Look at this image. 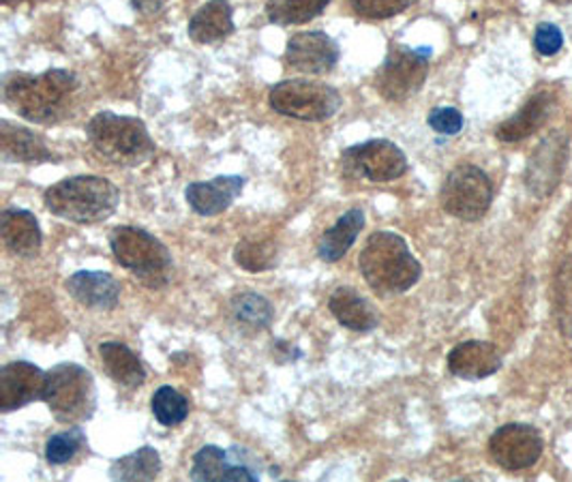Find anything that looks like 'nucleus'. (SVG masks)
I'll return each mask as SVG.
<instances>
[{"instance_id":"nucleus-18","label":"nucleus","mask_w":572,"mask_h":482,"mask_svg":"<svg viewBox=\"0 0 572 482\" xmlns=\"http://www.w3.org/2000/svg\"><path fill=\"white\" fill-rule=\"evenodd\" d=\"M64 288L73 301L93 311H112L120 301V284L104 270H78L64 281Z\"/></svg>"},{"instance_id":"nucleus-29","label":"nucleus","mask_w":572,"mask_h":482,"mask_svg":"<svg viewBox=\"0 0 572 482\" xmlns=\"http://www.w3.org/2000/svg\"><path fill=\"white\" fill-rule=\"evenodd\" d=\"M234 262L249 273L273 270L279 264V246L271 239H245L234 249Z\"/></svg>"},{"instance_id":"nucleus-26","label":"nucleus","mask_w":572,"mask_h":482,"mask_svg":"<svg viewBox=\"0 0 572 482\" xmlns=\"http://www.w3.org/2000/svg\"><path fill=\"white\" fill-rule=\"evenodd\" d=\"M162 474V455L153 446H142L116 459L108 472L112 481H155Z\"/></svg>"},{"instance_id":"nucleus-31","label":"nucleus","mask_w":572,"mask_h":482,"mask_svg":"<svg viewBox=\"0 0 572 482\" xmlns=\"http://www.w3.org/2000/svg\"><path fill=\"white\" fill-rule=\"evenodd\" d=\"M553 313L560 326V333L572 341V255H569L553 281Z\"/></svg>"},{"instance_id":"nucleus-24","label":"nucleus","mask_w":572,"mask_h":482,"mask_svg":"<svg viewBox=\"0 0 572 482\" xmlns=\"http://www.w3.org/2000/svg\"><path fill=\"white\" fill-rule=\"evenodd\" d=\"M99 357L106 373L116 384L124 388H140L146 382V366L142 359L122 341H104L99 346Z\"/></svg>"},{"instance_id":"nucleus-23","label":"nucleus","mask_w":572,"mask_h":482,"mask_svg":"<svg viewBox=\"0 0 572 482\" xmlns=\"http://www.w3.org/2000/svg\"><path fill=\"white\" fill-rule=\"evenodd\" d=\"M365 228V210L360 206L349 208L333 228H329L318 242V257L326 264H335L354 246L358 234Z\"/></svg>"},{"instance_id":"nucleus-33","label":"nucleus","mask_w":572,"mask_h":482,"mask_svg":"<svg viewBox=\"0 0 572 482\" xmlns=\"http://www.w3.org/2000/svg\"><path fill=\"white\" fill-rule=\"evenodd\" d=\"M418 0H349L354 13L362 20H391L407 11Z\"/></svg>"},{"instance_id":"nucleus-39","label":"nucleus","mask_w":572,"mask_h":482,"mask_svg":"<svg viewBox=\"0 0 572 482\" xmlns=\"http://www.w3.org/2000/svg\"><path fill=\"white\" fill-rule=\"evenodd\" d=\"M11 2H20V0H4V4H11Z\"/></svg>"},{"instance_id":"nucleus-20","label":"nucleus","mask_w":572,"mask_h":482,"mask_svg":"<svg viewBox=\"0 0 572 482\" xmlns=\"http://www.w3.org/2000/svg\"><path fill=\"white\" fill-rule=\"evenodd\" d=\"M231 33H234V11L228 0H208L191 15L187 24L189 39L202 46L224 41Z\"/></svg>"},{"instance_id":"nucleus-38","label":"nucleus","mask_w":572,"mask_h":482,"mask_svg":"<svg viewBox=\"0 0 572 482\" xmlns=\"http://www.w3.org/2000/svg\"><path fill=\"white\" fill-rule=\"evenodd\" d=\"M549 2H556V4H564V2H571V0H549Z\"/></svg>"},{"instance_id":"nucleus-14","label":"nucleus","mask_w":572,"mask_h":482,"mask_svg":"<svg viewBox=\"0 0 572 482\" xmlns=\"http://www.w3.org/2000/svg\"><path fill=\"white\" fill-rule=\"evenodd\" d=\"M339 44L324 31H305L287 39L286 62L307 75H322L339 62Z\"/></svg>"},{"instance_id":"nucleus-1","label":"nucleus","mask_w":572,"mask_h":482,"mask_svg":"<svg viewBox=\"0 0 572 482\" xmlns=\"http://www.w3.org/2000/svg\"><path fill=\"white\" fill-rule=\"evenodd\" d=\"M80 93V80L69 69H48L44 73L13 71L2 77V101L20 119L35 124L64 121Z\"/></svg>"},{"instance_id":"nucleus-3","label":"nucleus","mask_w":572,"mask_h":482,"mask_svg":"<svg viewBox=\"0 0 572 482\" xmlns=\"http://www.w3.org/2000/svg\"><path fill=\"white\" fill-rule=\"evenodd\" d=\"M44 204L58 219L95 226L115 215L120 191L104 177H69L46 189Z\"/></svg>"},{"instance_id":"nucleus-28","label":"nucleus","mask_w":572,"mask_h":482,"mask_svg":"<svg viewBox=\"0 0 572 482\" xmlns=\"http://www.w3.org/2000/svg\"><path fill=\"white\" fill-rule=\"evenodd\" d=\"M331 0H269L266 15L277 26H300L322 15Z\"/></svg>"},{"instance_id":"nucleus-16","label":"nucleus","mask_w":572,"mask_h":482,"mask_svg":"<svg viewBox=\"0 0 572 482\" xmlns=\"http://www.w3.org/2000/svg\"><path fill=\"white\" fill-rule=\"evenodd\" d=\"M502 354L500 350L489 341H461L446 359V366L451 375L467 382H478L496 375L502 369Z\"/></svg>"},{"instance_id":"nucleus-12","label":"nucleus","mask_w":572,"mask_h":482,"mask_svg":"<svg viewBox=\"0 0 572 482\" xmlns=\"http://www.w3.org/2000/svg\"><path fill=\"white\" fill-rule=\"evenodd\" d=\"M571 144L564 133L547 135L532 153L525 168V186L536 197H549L569 166Z\"/></svg>"},{"instance_id":"nucleus-37","label":"nucleus","mask_w":572,"mask_h":482,"mask_svg":"<svg viewBox=\"0 0 572 482\" xmlns=\"http://www.w3.org/2000/svg\"><path fill=\"white\" fill-rule=\"evenodd\" d=\"M129 2L142 15H155L164 9V0H129Z\"/></svg>"},{"instance_id":"nucleus-11","label":"nucleus","mask_w":572,"mask_h":482,"mask_svg":"<svg viewBox=\"0 0 572 482\" xmlns=\"http://www.w3.org/2000/svg\"><path fill=\"white\" fill-rule=\"evenodd\" d=\"M545 439L532 424L509 422L489 437L491 459L507 472H521L536 466L543 457Z\"/></svg>"},{"instance_id":"nucleus-30","label":"nucleus","mask_w":572,"mask_h":482,"mask_svg":"<svg viewBox=\"0 0 572 482\" xmlns=\"http://www.w3.org/2000/svg\"><path fill=\"white\" fill-rule=\"evenodd\" d=\"M88 446V437L80 424H71L69 429L55 433L46 442V461L50 466H67Z\"/></svg>"},{"instance_id":"nucleus-32","label":"nucleus","mask_w":572,"mask_h":482,"mask_svg":"<svg viewBox=\"0 0 572 482\" xmlns=\"http://www.w3.org/2000/svg\"><path fill=\"white\" fill-rule=\"evenodd\" d=\"M151 412L164 426H178L189 417V399L172 386H162L151 397Z\"/></svg>"},{"instance_id":"nucleus-34","label":"nucleus","mask_w":572,"mask_h":482,"mask_svg":"<svg viewBox=\"0 0 572 482\" xmlns=\"http://www.w3.org/2000/svg\"><path fill=\"white\" fill-rule=\"evenodd\" d=\"M564 48V35L556 24L543 22L534 31V50L540 57H553Z\"/></svg>"},{"instance_id":"nucleus-4","label":"nucleus","mask_w":572,"mask_h":482,"mask_svg":"<svg viewBox=\"0 0 572 482\" xmlns=\"http://www.w3.org/2000/svg\"><path fill=\"white\" fill-rule=\"evenodd\" d=\"M91 146L110 164L120 168H138L153 159L157 144L142 119L99 112L86 122Z\"/></svg>"},{"instance_id":"nucleus-8","label":"nucleus","mask_w":572,"mask_h":482,"mask_svg":"<svg viewBox=\"0 0 572 482\" xmlns=\"http://www.w3.org/2000/svg\"><path fill=\"white\" fill-rule=\"evenodd\" d=\"M431 57V48H409L403 44H391L386 59L376 73V91L391 104L407 101L425 86Z\"/></svg>"},{"instance_id":"nucleus-5","label":"nucleus","mask_w":572,"mask_h":482,"mask_svg":"<svg viewBox=\"0 0 572 482\" xmlns=\"http://www.w3.org/2000/svg\"><path fill=\"white\" fill-rule=\"evenodd\" d=\"M110 249L118 266L129 270L142 286L162 290L172 281V253L151 232L135 226H118L110 232Z\"/></svg>"},{"instance_id":"nucleus-35","label":"nucleus","mask_w":572,"mask_h":482,"mask_svg":"<svg viewBox=\"0 0 572 482\" xmlns=\"http://www.w3.org/2000/svg\"><path fill=\"white\" fill-rule=\"evenodd\" d=\"M429 126L442 135H457L465 126V119L457 108H433L427 117Z\"/></svg>"},{"instance_id":"nucleus-36","label":"nucleus","mask_w":572,"mask_h":482,"mask_svg":"<svg viewBox=\"0 0 572 482\" xmlns=\"http://www.w3.org/2000/svg\"><path fill=\"white\" fill-rule=\"evenodd\" d=\"M271 352H273V359L282 362V364L302 359V350L296 344H289V341H284V339H275L273 346H271Z\"/></svg>"},{"instance_id":"nucleus-10","label":"nucleus","mask_w":572,"mask_h":482,"mask_svg":"<svg viewBox=\"0 0 572 482\" xmlns=\"http://www.w3.org/2000/svg\"><path fill=\"white\" fill-rule=\"evenodd\" d=\"M405 153L391 140H367L342 153V172L347 179L369 182H393L407 172Z\"/></svg>"},{"instance_id":"nucleus-17","label":"nucleus","mask_w":572,"mask_h":482,"mask_svg":"<svg viewBox=\"0 0 572 482\" xmlns=\"http://www.w3.org/2000/svg\"><path fill=\"white\" fill-rule=\"evenodd\" d=\"M245 182V177L238 174L215 177L213 181L206 182H191L184 189V200L195 215L217 217L236 202V197L242 193Z\"/></svg>"},{"instance_id":"nucleus-25","label":"nucleus","mask_w":572,"mask_h":482,"mask_svg":"<svg viewBox=\"0 0 572 482\" xmlns=\"http://www.w3.org/2000/svg\"><path fill=\"white\" fill-rule=\"evenodd\" d=\"M229 311H231L236 324L245 330H251V333L266 330L275 320L273 302L269 301L266 297L253 292V290L238 292L229 302Z\"/></svg>"},{"instance_id":"nucleus-21","label":"nucleus","mask_w":572,"mask_h":482,"mask_svg":"<svg viewBox=\"0 0 572 482\" xmlns=\"http://www.w3.org/2000/svg\"><path fill=\"white\" fill-rule=\"evenodd\" d=\"M329 309L347 330L365 335L380 326V315L373 309V304L360 297L354 288H337L329 299Z\"/></svg>"},{"instance_id":"nucleus-19","label":"nucleus","mask_w":572,"mask_h":482,"mask_svg":"<svg viewBox=\"0 0 572 482\" xmlns=\"http://www.w3.org/2000/svg\"><path fill=\"white\" fill-rule=\"evenodd\" d=\"M0 237L11 253L24 260L39 255L44 234L37 217L24 208H4L0 213Z\"/></svg>"},{"instance_id":"nucleus-27","label":"nucleus","mask_w":572,"mask_h":482,"mask_svg":"<svg viewBox=\"0 0 572 482\" xmlns=\"http://www.w3.org/2000/svg\"><path fill=\"white\" fill-rule=\"evenodd\" d=\"M234 463H236V459H234L231 448L224 450L215 444H206L193 455V466H191L189 479L208 482L229 481Z\"/></svg>"},{"instance_id":"nucleus-9","label":"nucleus","mask_w":572,"mask_h":482,"mask_svg":"<svg viewBox=\"0 0 572 482\" xmlns=\"http://www.w3.org/2000/svg\"><path fill=\"white\" fill-rule=\"evenodd\" d=\"M493 182L476 166L463 164L442 184L440 204L442 208L461 221H480L493 204Z\"/></svg>"},{"instance_id":"nucleus-15","label":"nucleus","mask_w":572,"mask_h":482,"mask_svg":"<svg viewBox=\"0 0 572 482\" xmlns=\"http://www.w3.org/2000/svg\"><path fill=\"white\" fill-rule=\"evenodd\" d=\"M0 157L4 164H57L46 137L24 124L0 121Z\"/></svg>"},{"instance_id":"nucleus-7","label":"nucleus","mask_w":572,"mask_h":482,"mask_svg":"<svg viewBox=\"0 0 572 482\" xmlns=\"http://www.w3.org/2000/svg\"><path fill=\"white\" fill-rule=\"evenodd\" d=\"M269 104L277 115L287 119L322 122L333 119L339 112L344 99L342 93L331 84L291 77L271 88Z\"/></svg>"},{"instance_id":"nucleus-2","label":"nucleus","mask_w":572,"mask_h":482,"mask_svg":"<svg viewBox=\"0 0 572 482\" xmlns=\"http://www.w3.org/2000/svg\"><path fill=\"white\" fill-rule=\"evenodd\" d=\"M358 268L367 286L380 297L405 294L422 277V266L407 241L389 230L373 232L367 239L358 257Z\"/></svg>"},{"instance_id":"nucleus-22","label":"nucleus","mask_w":572,"mask_h":482,"mask_svg":"<svg viewBox=\"0 0 572 482\" xmlns=\"http://www.w3.org/2000/svg\"><path fill=\"white\" fill-rule=\"evenodd\" d=\"M551 108H553L551 95L549 93H536L534 97H529L525 101V106L516 115H513L509 121L502 122L496 129V137L500 142L513 144V142H521V140L534 135L549 119Z\"/></svg>"},{"instance_id":"nucleus-6","label":"nucleus","mask_w":572,"mask_h":482,"mask_svg":"<svg viewBox=\"0 0 572 482\" xmlns=\"http://www.w3.org/2000/svg\"><path fill=\"white\" fill-rule=\"evenodd\" d=\"M44 401L60 424H82L97 412L93 373L78 362H60L48 371Z\"/></svg>"},{"instance_id":"nucleus-13","label":"nucleus","mask_w":572,"mask_h":482,"mask_svg":"<svg viewBox=\"0 0 572 482\" xmlns=\"http://www.w3.org/2000/svg\"><path fill=\"white\" fill-rule=\"evenodd\" d=\"M48 371L28 361L7 362L0 369V412L11 414L44 401Z\"/></svg>"}]
</instances>
